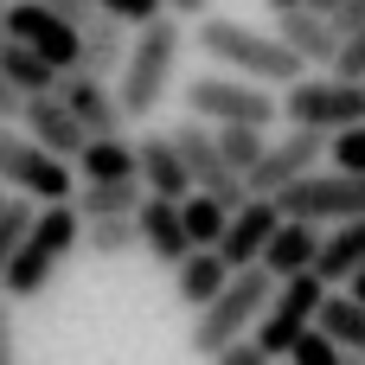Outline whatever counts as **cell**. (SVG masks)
<instances>
[{
    "label": "cell",
    "instance_id": "obj_43",
    "mask_svg": "<svg viewBox=\"0 0 365 365\" xmlns=\"http://www.w3.org/2000/svg\"><path fill=\"white\" fill-rule=\"evenodd\" d=\"M0 13H6V0H0Z\"/></svg>",
    "mask_w": 365,
    "mask_h": 365
},
{
    "label": "cell",
    "instance_id": "obj_33",
    "mask_svg": "<svg viewBox=\"0 0 365 365\" xmlns=\"http://www.w3.org/2000/svg\"><path fill=\"white\" fill-rule=\"evenodd\" d=\"M0 365H19V321H13L6 295H0Z\"/></svg>",
    "mask_w": 365,
    "mask_h": 365
},
{
    "label": "cell",
    "instance_id": "obj_6",
    "mask_svg": "<svg viewBox=\"0 0 365 365\" xmlns=\"http://www.w3.org/2000/svg\"><path fill=\"white\" fill-rule=\"evenodd\" d=\"M327 295H334V289H327L321 276H295V282H282V289H276V302H269V314H263V327H257L250 340H257L269 359H289V353L321 327Z\"/></svg>",
    "mask_w": 365,
    "mask_h": 365
},
{
    "label": "cell",
    "instance_id": "obj_37",
    "mask_svg": "<svg viewBox=\"0 0 365 365\" xmlns=\"http://www.w3.org/2000/svg\"><path fill=\"white\" fill-rule=\"evenodd\" d=\"M19 109H26V96L6 83V71H0V122H19Z\"/></svg>",
    "mask_w": 365,
    "mask_h": 365
},
{
    "label": "cell",
    "instance_id": "obj_17",
    "mask_svg": "<svg viewBox=\"0 0 365 365\" xmlns=\"http://www.w3.org/2000/svg\"><path fill=\"white\" fill-rule=\"evenodd\" d=\"M135 225H141V250H148V257H160L167 269H180V263L192 257V237H186V212H180L173 199H148Z\"/></svg>",
    "mask_w": 365,
    "mask_h": 365
},
{
    "label": "cell",
    "instance_id": "obj_21",
    "mask_svg": "<svg viewBox=\"0 0 365 365\" xmlns=\"http://www.w3.org/2000/svg\"><path fill=\"white\" fill-rule=\"evenodd\" d=\"M128 51H135V38H128V26H115V19H96L90 32H83V71L77 77H96V83H122V71H128Z\"/></svg>",
    "mask_w": 365,
    "mask_h": 365
},
{
    "label": "cell",
    "instance_id": "obj_30",
    "mask_svg": "<svg viewBox=\"0 0 365 365\" xmlns=\"http://www.w3.org/2000/svg\"><path fill=\"white\" fill-rule=\"evenodd\" d=\"M327 160H334V173H353V180H365V128H346V135H334Z\"/></svg>",
    "mask_w": 365,
    "mask_h": 365
},
{
    "label": "cell",
    "instance_id": "obj_40",
    "mask_svg": "<svg viewBox=\"0 0 365 365\" xmlns=\"http://www.w3.org/2000/svg\"><path fill=\"white\" fill-rule=\"evenodd\" d=\"M295 6H314V0H269V13H295Z\"/></svg>",
    "mask_w": 365,
    "mask_h": 365
},
{
    "label": "cell",
    "instance_id": "obj_41",
    "mask_svg": "<svg viewBox=\"0 0 365 365\" xmlns=\"http://www.w3.org/2000/svg\"><path fill=\"white\" fill-rule=\"evenodd\" d=\"M6 205H13V199H6V186H0V212H6Z\"/></svg>",
    "mask_w": 365,
    "mask_h": 365
},
{
    "label": "cell",
    "instance_id": "obj_20",
    "mask_svg": "<svg viewBox=\"0 0 365 365\" xmlns=\"http://www.w3.org/2000/svg\"><path fill=\"white\" fill-rule=\"evenodd\" d=\"M77 180L83 186H115V180H141V148L128 135H109V141H90L77 154Z\"/></svg>",
    "mask_w": 365,
    "mask_h": 365
},
{
    "label": "cell",
    "instance_id": "obj_32",
    "mask_svg": "<svg viewBox=\"0 0 365 365\" xmlns=\"http://www.w3.org/2000/svg\"><path fill=\"white\" fill-rule=\"evenodd\" d=\"M334 77H340V83H365V32H353V38L340 45V64H334Z\"/></svg>",
    "mask_w": 365,
    "mask_h": 365
},
{
    "label": "cell",
    "instance_id": "obj_8",
    "mask_svg": "<svg viewBox=\"0 0 365 365\" xmlns=\"http://www.w3.org/2000/svg\"><path fill=\"white\" fill-rule=\"evenodd\" d=\"M173 135V148H180V160H186V173H192V186L205 192V199H218L225 212H244L250 205V186H244V173H231L225 167V154H218V128H205V122H180V128H167Z\"/></svg>",
    "mask_w": 365,
    "mask_h": 365
},
{
    "label": "cell",
    "instance_id": "obj_2",
    "mask_svg": "<svg viewBox=\"0 0 365 365\" xmlns=\"http://www.w3.org/2000/svg\"><path fill=\"white\" fill-rule=\"evenodd\" d=\"M276 289H282V282H276L269 269H244V276H231V289H225L205 314H192V353H199V359L231 353L250 327H263V314H269Z\"/></svg>",
    "mask_w": 365,
    "mask_h": 365
},
{
    "label": "cell",
    "instance_id": "obj_12",
    "mask_svg": "<svg viewBox=\"0 0 365 365\" xmlns=\"http://www.w3.org/2000/svg\"><path fill=\"white\" fill-rule=\"evenodd\" d=\"M19 135L38 148V154H51V160H64V167H77V154L90 148V135H83V122L58 103V96H26V109H19Z\"/></svg>",
    "mask_w": 365,
    "mask_h": 365
},
{
    "label": "cell",
    "instance_id": "obj_14",
    "mask_svg": "<svg viewBox=\"0 0 365 365\" xmlns=\"http://www.w3.org/2000/svg\"><path fill=\"white\" fill-rule=\"evenodd\" d=\"M276 38L302 58V64H314V71H327L334 77V64H340V26L334 19H321L314 6H295V13H276Z\"/></svg>",
    "mask_w": 365,
    "mask_h": 365
},
{
    "label": "cell",
    "instance_id": "obj_29",
    "mask_svg": "<svg viewBox=\"0 0 365 365\" xmlns=\"http://www.w3.org/2000/svg\"><path fill=\"white\" fill-rule=\"evenodd\" d=\"M103 19H115V26H154V19H167V6L160 0H90Z\"/></svg>",
    "mask_w": 365,
    "mask_h": 365
},
{
    "label": "cell",
    "instance_id": "obj_25",
    "mask_svg": "<svg viewBox=\"0 0 365 365\" xmlns=\"http://www.w3.org/2000/svg\"><path fill=\"white\" fill-rule=\"evenodd\" d=\"M321 334H327L334 346H346L353 359H365V308L346 295V289L327 295V308H321Z\"/></svg>",
    "mask_w": 365,
    "mask_h": 365
},
{
    "label": "cell",
    "instance_id": "obj_7",
    "mask_svg": "<svg viewBox=\"0 0 365 365\" xmlns=\"http://www.w3.org/2000/svg\"><path fill=\"white\" fill-rule=\"evenodd\" d=\"M0 186H19L32 205H71V199H77L71 167L51 160V154H38L26 135H13L6 122H0Z\"/></svg>",
    "mask_w": 365,
    "mask_h": 365
},
{
    "label": "cell",
    "instance_id": "obj_34",
    "mask_svg": "<svg viewBox=\"0 0 365 365\" xmlns=\"http://www.w3.org/2000/svg\"><path fill=\"white\" fill-rule=\"evenodd\" d=\"M212 365H276V359H269V353H263L257 340H237L231 353H218V359H212Z\"/></svg>",
    "mask_w": 365,
    "mask_h": 365
},
{
    "label": "cell",
    "instance_id": "obj_15",
    "mask_svg": "<svg viewBox=\"0 0 365 365\" xmlns=\"http://www.w3.org/2000/svg\"><path fill=\"white\" fill-rule=\"evenodd\" d=\"M58 103L83 122L90 141H109V135H122V122H128L115 83H96V77H64V83H58Z\"/></svg>",
    "mask_w": 365,
    "mask_h": 365
},
{
    "label": "cell",
    "instance_id": "obj_3",
    "mask_svg": "<svg viewBox=\"0 0 365 365\" xmlns=\"http://www.w3.org/2000/svg\"><path fill=\"white\" fill-rule=\"evenodd\" d=\"M180 38H186L180 19H154V26L135 32L128 71H122V83H115L128 122H148V115L160 109V96H167V83H173V64H180Z\"/></svg>",
    "mask_w": 365,
    "mask_h": 365
},
{
    "label": "cell",
    "instance_id": "obj_22",
    "mask_svg": "<svg viewBox=\"0 0 365 365\" xmlns=\"http://www.w3.org/2000/svg\"><path fill=\"white\" fill-rule=\"evenodd\" d=\"M359 269H365V218H353V225H334V231H327L314 276H321L327 289H346Z\"/></svg>",
    "mask_w": 365,
    "mask_h": 365
},
{
    "label": "cell",
    "instance_id": "obj_10",
    "mask_svg": "<svg viewBox=\"0 0 365 365\" xmlns=\"http://www.w3.org/2000/svg\"><path fill=\"white\" fill-rule=\"evenodd\" d=\"M276 205H282V218H302V225H353V218H365V180L314 173V180L289 186Z\"/></svg>",
    "mask_w": 365,
    "mask_h": 365
},
{
    "label": "cell",
    "instance_id": "obj_27",
    "mask_svg": "<svg viewBox=\"0 0 365 365\" xmlns=\"http://www.w3.org/2000/svg\"><path fill=\"white\" fill-rule=\"evenodd\" d=\"M218 154H225V167L244 173V186H250V173H257L263 154H269V135H263V128H218Z\"/></svg>",
    "mask_w": 365,
    "mask_h": 365
},
{
    "label": "cell",
    "instance_id": "obj_31",
    "mask_svg": "<svg viewBox=\"0 0 365 365\" xmlns=\"http://www.w3.org/2000/svg\"><path fill=\"white\" fill-rule=\"evenodd\" d=\"M346 359H353V353H346V346H334L321 327H314V334H308V340L289 353V365H346Z\"/></svg>",
    "mask_w": 365,
    "mask_h": 365
},
{
    "label": "cell",
    "instance_id": "obj_23",
    "mask_svg": "<svg viewBox=\"0 0 365 365\" xmlns=\"http://www.w3.org/2000/svg\"><path fill=\"white\" fill-rule=\"evenodd\" d=\"M141 205H148V186H141V180L77 186V212H83V225H96V218H141Z\"/></svg>",
    "mask_w": 365,
    "mask_h": 365
},
{
    "label": "cell",
    "instance_id": "obj_36",
    "mask_svg": "<svg viewBox=\"0 0 365 365\" xmlns=\"http://www.w3.org/2000/svg\"><path fill=\"white\" fill-rule=\"evenodd\" d=\"M167 19H212V0H160Z\"/></svg>",
    "mask_w": 365,
    "mask_h": 365
},
{
    "label": "cell",
    "instance_id": "obj_4",
    "mask_svg": "<svg viewBox=\"0 0 365 365\" xmlns=\"http://www.w3.org/2000/svg\"><path fill=\"white\" fill-rule=\"evenodd\" d=\"M186 115L205 128H269L282 115V96H269L263 83L231 77V71H199L186 83Z\"/></svg>",
    "mask_w": 365,
    "mask_h": 365
},
{
    "label": "cell",
    "instance_id": "obj_19",
    "mask_svg": "<svg viewBox=\"0 0 365 365\" xmlns=\"http://www.w3.org/2000/svg\"><path fill=\"white\" fill-rule=\"evenodd\" d=\"M321 225H302V218H289L282 231H276V244H269V257H263V269L276 276V282H295V276H314V263H321Z\"/></svg>",
    "mask_w": 365,
    "mask_h": 365
},
{
    "label": "cell",
    "instance_id": "obj_11",
    "mask_svg": "<svg viewBox=\"0 0 365 365\" xmlns=\"http://www.w3.org/2000/svg\"><path fill=\"white\" fill-rule=\"evenodd\" d=\"M334 135H314V128H289L282 141H269L263 167L250 173V199H282L289 186L314 180V160H327Z\"/></svg>",
    "mask_w": 365,
    "mask_h": 365
},
{
    "label": "cell",
    "instance_id": "obj_39",
    "mask_svg": "<svg viewBox=\"0 0 365 365\" xmlns=\"http://www.w3.org/2000/svg\"><path fill=\"white\" fill-rule=\"evenodd\" d=\"M340 6H346V0H314V13H321V19H334Z\"/></svg>",
    "mask_w": 365,
    "mask_h": 365
},
{
    "label": "cell",
    "instance_id": "obj_5",
    "mask_svg": "<svg viewBox=\"0 0 365 365\" xmlns=\"http://www.w3.org/2000/svg\"><path fill=\"white\" fill-rule=\"evenodd\" d=\"M282 115H289V128H314V135H346V128H365V83L302 77L295 90H282Z\"/></svg>",
    "mask_w": 365,
    "mask_h": 365
},
{
    "label": "cell",
    "instance_id": "obj_13",
    "mask_svg": "<svg viewBox=\"0 0 365 365\" xmlns=\"http://www.w3.org/2000/svg\"><path fill=\"white\" fill-rule=\"evenodd\" d=\"M289 218H282V205L276 199H250L237 218H231V231H225V244H218V257L244 276V269H263V257H269V244H276V231H282Z\"/></svg>",
    "mask_w": 365,
    "mask_h": 365
},
{
    "label": "cell",
    "instance_id": "obj_38",
    "mask_svg": "<svg viewBox=\"0 0 365 365\" xmlns=\"http://www.w3.org/2000/svg\"><path fill=\"white\" fill-rule=\"evenodd\" d=\"M346 295H353V302H359V308H365V269H359V276H353V282H346Z\"/></svg>",
    "mask_w": 365,
    "mask_h": 365
},
{
    "label": "cell",
    "instance_id": "obj_42",
    "mask_svg": "<svg viewBox=\"0 0 365 365\" xmlns=\"http://www.w3.org/2000/svg\"><path fill=\"white\" fill-rule=\"evenodd\" d=\"M346 365H365V359H346Z\"/></svg>",
    "mask_w": 365,
    "mask_h": 365
},
{
    "label": "cell",
    "instance_id": "obj_9",
    "mask_svg": "<svg viewBox=\"0 0 365 365\" xmlns=\"http://www.w3.org/2000/svg\"><path fill=\"white\" fill-rule=\"evenodd\" d=\"M6 32H13L19 45H32L58 77H77V71H83V26H71L64 13L32 6V0H13V6H6Z\"/></svg>",
    "mask_w": 365,
    "mask_h": 365
},
{
    "label": "cell",
    "instance_id": "obj_18",
    "mask_svg": "<svg viewBox=\"0 0 365 365\" xmlns=\"http://www.w3.org/2000/svg\"><path fill=\"white\" fill-rule=\"evenodd\" d=\"M231 276H237V269H231L218 250H192V257L173 269V302H180V308H192V314H205V308L231 289Z\"/></svg>",
    "mask_w": 365,
    "mask_h": 365
},
{
    "label": "cell",
    "instance_id": "obj_16",
    "mask_svg": "<svg viewBox=\"0 0 365 365\" xmlns=\"http://www.w3.org/2000/svg\"><path fill=\"white\" fill-rule=\"evenodd\" d=\"M141 186H148V199H173V205H186L199 192L180 148H173V135H141Z\"/></svg>",
    "mask_w": 365,
    "mask_h": 365
},
{
    "label": "cell",
    "instance_id": "obj_35",
    "mask_svg": "<svg viewBox=\"0 0 365 365\" xmlns=\"http://www.w3.org/2000/svg\"><path fill=\"white\" fill-rule=\"evenodd\" d=\"M334 26H340V38H353V32H365V0H346V6L334 13Z\"/></svg>",
    "mask_w": 365,
    "mask_h": 365
},
{
    "label": "cell",
    "instance_id": "obj_28",
    "mask_svg": "<svg viewBox=\"0 0 365 365\" xmlns=\"http://www.w3.org/2000/svg\"><path fill=\"white\" fill-rule=\"evenodd\" d=\"M83 244H90V257H128V250H141V225L135 218H96V225H83Z\"/></svg>",
    "mask_w": 365,
    "mask_h": 365
},
{
    "label": "cell",
    "instance_id": "obj_24",
    "mask_svg": "<svg viewBox=\"0 0 365 365\" xmlns=\"http://www.w3.org/2000/svg\"><path fill=\"white\" fill-rule=\"evenodd\" d=\"M51 276H58V257H51V250H38V244L26 237V250L13 257V269H6V282H0V295H6V302H38V295L51 289Z\"/></svg>",
    "mask_w": 365,
    "mask_h": 365
},
{
    "label": "cell",
    "instance_id": "obj_26",
    "mask_svg": "<svg viewBox=\"0 0 365 365\" xmlns=\"http://www.w3.org/2000/svg\"><path fill=\"white\" fill-rule=\"evenodd\" d=\"M180 212H186V237H192V250H218L225 231H231V218H237V212H225V205L205 199V192H192Z\"/></svg>",
    "mask_w": 365,
    "mask_h": 365
},
{
    "label": "cell",
    "instance_id": "obj_1",
    "mask_svg": "<svg viewBox=\"0 0 365 365\" xmlns=\"http://www.w3.org/2000/svg\"><path fill=\"white\" fill-rule=\"evenodd\" d=\"M199 51L218 64V71H231V77H250V83H302L308 77V64L276 38V26L263 32V26H244V19H225V13H212V19H199Z\"/></svg>",
    "mask_w": 365,
    "mask_h": 365
}]
</instances>
